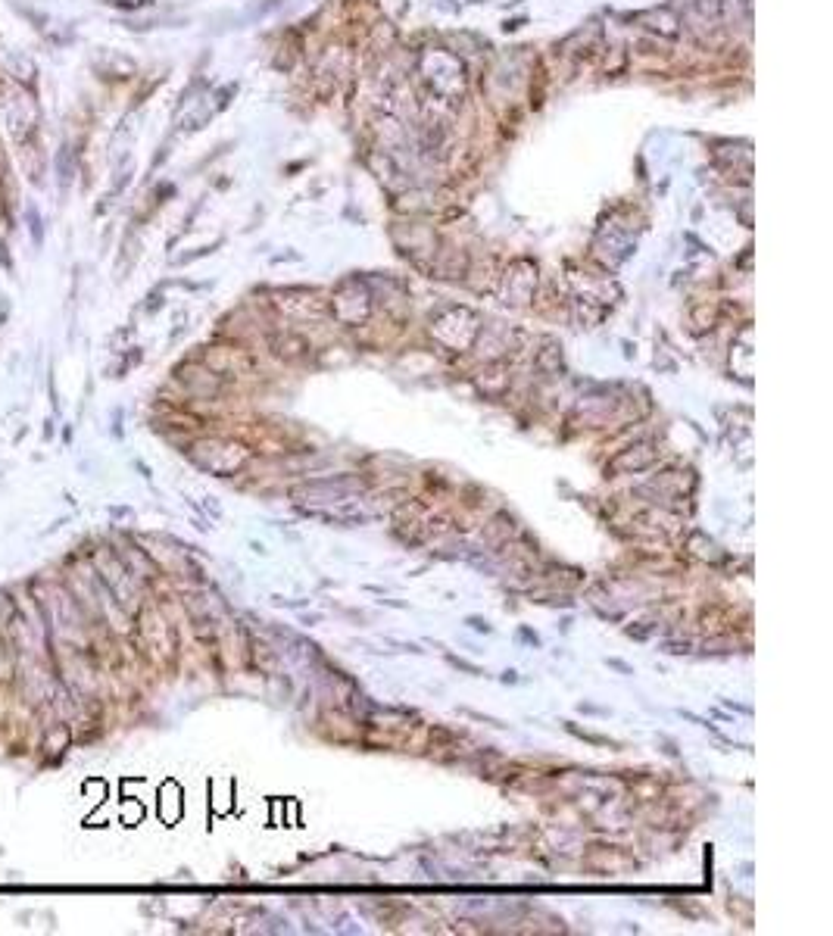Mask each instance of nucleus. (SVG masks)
Returning <instances> with one entry per match:
<instances>
[{
    "mask_svg": "<svg viewBox=\"0 0 833 936\" xmlns=\"http://www.w3.org/2000/svg\"><path fill=\"white\" fill-rule=\"evenodd\" d=\"M50 166H54V172H57V188H60V194L66 197L69 188H72V181H75V169H78L75 150L63 141V144L57 147V153H54V160H50Z\"/></svg>",
    "mask_w": 833,
    "mask_h": 936,
    "instance_id": "1",
    "label": "nucleus"
},
{
    "mask_svg": "<svg viewBox=\"0 0 833 936\" xmlns=\"http://www.w3.org/2000/svg\"><path fill=\"white\" fill-rule=\"evenodd\" d=\"M640 25H646L649 32H656V35H662V38H674L681 32V22H678V16H674L671 10H649V13H643L640 16Z\"/></svg>",
    "mask_w": 833,
    "mask_h": 936,
    "instance_id": "2",
    "label": "nucleus"
},
{
    "mask_svg": "<svg viewBox=\"0 0 833 936\" xmlns=\"http://www.w3.org/2000/svg\"><path fill=\"white\" fill-rule=\"evenodd\" d=\"M25 225H29V231H32V241H35V247H41V241H44V219H41L38 206H35L32 200L25 203Z\"/></svg>",
    "mask_w": 833,
    "mask_h": 936,
    "instance_id": "3",
    "label": "nucleus"
},
{
    "mask_svg": "<svg viewBox=\"0 0 833 936\" xmlns=\"http://www.w3.org/2000/svg\"><path fill=\"white\" fill-rule=\"evenodd\" d=\"M0 259H4V266H7V269H13V263L7 259V244H0Z\"/></svg>",
    "mask_w": 833,
    "mask_h": 936,
    "instance_id": "4",
    "label": "nucleus"
}]
</instances>
